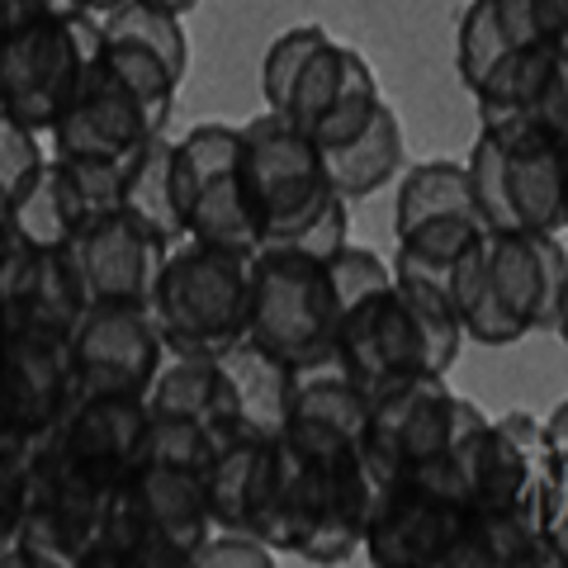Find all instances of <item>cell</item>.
<instances>
[{
  "label": "cell",
  "instance_id": "cell-2",
  "mask_svg": "<svg viewBox=\"0 0 568 568\" xmlns=\"http://www.w3.org/2000/svg\"><path fill=\"white\" fill-rule=\"evenodd\" d=\"M379 488L384 478L365 455L313 465L280 440L256 536L271 549H290L304 564H346L351 555H361V536Z\"/></svg>",
  "mask_w": 568,
  "mask_h": 568
},
{
  "label": "cell",
  "instance_id": "cell-23",
  "mask_svg": "<svg viewBox=\"0 0 568 568\" xmlns=\"http://www.w3.org/2000/svg\"><path fill=\"white\" fill-rule=\"evenodd\" d=\"M403 156H407V142H403V119L394 104H379L375 119L365 123L361 133L342 148H323V166H327V181L332 190L342 194L346 204L355 200H369L375 190H384L394 175L403 171Z\"/></svg>",
  "mask_w": 568,
  "mask_h": 568
},
{
  "label": "cell",
  "instance_id": "cell-33",
  "mask_svg": "<svg viewBox=\"0 0 568 568\" xmlns=\"http://www.w3.org/2000/svg\"><path fill=\"white\" fill-rule=\"evenodd\" d=\"M10 227L33 246H67V237L77 233L67 213V200L58 190V171H52V156L43 162V171L33 175V185L10 204Z\"/></svg>",
  "mask_w": 568,
  "mask_h": 568
},
{
  "label": "cell",
  "instance_id": "cell-31",
  "mask_svg": "<svg viewBox=\"0 0 568 568\" xmlns=\"http://www.w3.org/2000/svg\"><path fill=\"white\" fill-rule=\"evenodd\" d=\"M123 166L129 162H91V156H58L52 152V171H58V190L67 200L71 223H91L100 213L119 209L123 194Z\"/></svg>",
  "mask_w": 568,
  "mask_h": 568
},
{
  "label": "cell",
  "instance_id": "cell-14",
  "mask_svg": "<svg viewBox=\"0 0 568 568\" xmlns=\"http://www.w3.org/2000/svg\"><path fill=\"white\" fill-rule=\"evenodd\" d=\"M91 298L71 265L67 246H33L20 233L0 246V332L71 336Z\"/></svg>",
  "mask_w": 568,
  "mask_h": 568
},
{
  "label": "cell",
  "instance_id": "cell-27",
  "mask_svg": "<svg viewBox=\"0 0 568 568\" xmlns=\"http://www.w3.org/2000/svg\"><path fill=\"white\" fill-rule=\"evenodd\" d=\"M436 219H478L469 204L465 162H446L440 156V162H417L403 171L398 204H394V237L417 223H436Z\"/></svg>",
  "mask_w": 568,
  "mask_h": 568
},
{
  "label": "cell",
  "instance_id": "cell-34",
  "mask_svg": "<svg viewBox=\"0 0 568 568\" xmlns=\"http://www.w3.org/2000/svg\"><path fill=\"white\" fill-rule=\"evenodd\" d=\"M327 39H332V33H327L323 24H294V29H284L271 48H265V58H261V95H265V110L284 114V104H290V91H294L298 71L308 67V58H313V52L323 48Z\"/></svg>",
  "mask_w": 568,
  "mask_h": 568
},
{
  "label": "cell",
  "instance_id": "cell-41",
  "mask_svg": "<svg viewBox=\"0 0 568 568\" xmlns=\"http://www.w3.org/2000/svg\"><path fill=\"white\" fill-rule=\"evenodd\" d=\"M536 29L540 39L568 43V0H536Z\"/></svg>",
  "mask_w": 568,
  "mask_h": 568
},
{
  "label": "cell",
  "instance_id": "cell-7",
  "mask_svg": "<svg viewBox=\"0 0 568 568\" xmlns=\"http://www.w3.org/2000/svg\"><path fill=\"white\" fill-rule=\"evenodd\" d=\"M175 190H181L185 237L252 256L261 246L252 185L237 123H194L175 138Z\"/></svg>",
  "mask_w": 568,
  "mask_h": 568
},
{
  "label": "cell",
  "instance_id": "cell-5",
  "mask_svg": "<svg viewBox=\"0 0 568 568\" xmlns=\"http://www.w3.org/2000/svg\"><path fill=\"white\" fill-rule=\"evenodd\" d=\"M148 313L171 355H219L246 336V256L175 242L156 271Z\"/></svg>",
  "mask_w": 568,
  "mask_h": 568
},
{
  "label": "cell",
  "instance_id": "cell-22",
  "mask_svg": "<svg viewBox=\"0 0 568 568\" xmlns=\"http://www.w3.org/2000/svg\"><path fill=\"white\" fill-rule=\"evenodd\" d=\"M564 555L545 540L530 507H469L455 568H559Z\"/></svg>",
  "mask_w": 568,
  "mask_h": 568
},
{
  "label": "cell",
  "instance_id": "cell-4",
  "mask_svg": "<svg viewBox=\"0 0 568 568\" xmlns=\"http://www.w3.org/2000/svg\"><path fill=\"white\" fill-rule=\"evenodd\" d=\"M336 308L327 261L294 246H256L246 256V342L271 351L290 369L332 365Z\"/></svg>",
  "mask_w": 568,
  "mask_h": 568
},
{
  "label": "cell",
  "instance_id": "cell-15",
  "mask_svg": "<svg viewBox=\"0 0 568 568\" xmlns=\"http://www.w3.org/2000/svg\"><path fill=\"white\" fill-rule=\"evenodd\" d=\"M152 133L156 129L148 123V110L123 85L119 71L104 62V43L85 67L77 95L67 100V110L48 129L58 156H91V162H129Z\"/></svg>",
  "mask_w": 568,
  "mask_h": 568
},
{
  "label": "cell",
  "instance_id": "cell-19",
  "mask_svg": "<svg viewBox=\"0 0 568 568\" xmlns=\"http://www.w3.org/2000/svg\"><path fill=\"white\" fill-rule=\"evenodd\" d=\"M568 71V43L559 39H540V43H521L507 48L493 62V71L474 85V110H478V129L497 133V138H521V133H540L536 129V104L549 91V81Z\"/></svg>",
  "mask_w": 568,
  "mask_h": 568
},
{
  "label": "cell",
  "instance_id": "cell-35",
  "mask_svg": "<svg viewBox=\"0 0 568 568\" xmlns=\"http://www.w3.org/2000/svg\"><path fill=\"white\" fill-rule=\"evenodd\" d=\"M511 43L503 24H497V10L493 0H469L465 14H459V29H455V71L465 81V91H474L478 81L493 71V62L503 58Z\"/></svg>",
  "mask_w": 568,
  "mask_h": 568
},
{
  "label": "cell",
  "instance_id": "cell-43",
  "mask_svg": "<svg viewBox=\"0 0 568 568\" xmlns=\"http://www.w3.org/2000/svg\"><path fill=\"white\" fill-rule=\"evenodd\" d=\"M156 6H166V10H175V14H181V20H185V14H190L194 6H200V0H156Z\"/></svg>",
  "mask_w": 568,
  "mask_h": 568
},
{
  "label": "cell",
  "instance_id": "cell-39",
  "mask_svg": "<svg viewBox=\"0 0 568 568\" xmlns=\"http://www.w3.org/2000/svg\"><path fill=\"white\" fill-rule=\"evenodd\" d=\"M497 10V24H503L507 43L521 48V43H540V29H536V0H493Z\"/></svg>",
  "mask_w": 568,
  "mask_h": 568
},
{
  "label": "cell",
  "instance_id": "cell-8",
  "mask_svg": "<svg viewBox=\"0 0 568 568\" xmlns=\"http://www.w3.org/2000/svg\"><path fill=\"white\" fill-rule=\"evenodd\" d=\"M242 156L261 246H290L336 200L323 166V148L275 110L242 123Z\"/></svg>",
  "mask_w": 568,
  "mask_h": 568
},
{
  "label": "cell",
  "instance_id": "cell-18",
  "mask_svg": "<svg viewBox=\"0 0 568 568\" xmlns=\"http://www.w3.org/2000/svg\"><path fill=\"white\" fill-rule=\"evenodd\" d=\"M365 407L369 398L355 388L336 365L298 369L294 403L284 417L280 440L313 465H336V459L365 455Z\"/></svg>",
  "mask_w": 568,
  "mask_h": 568
},
{
  "label": "cell",
  "instance_id": "cell-36",
  "mask_svg": "<svg viewBox=\"0 0 568 568\" xmlns=\"http://www.w3.org/2000/svg\"><path fill=\"white\" fill-rule=\"evenodd\" d=\"M39 138L43 133L24 129V123L0 119V204H14L33 185V175L43 171L48 152H43Z\"/></svg>",
  "mask_w": 568,
  "mask_h": 568
},
{
  "label": "cell",
  "instance_id": "cell-3",
  "mask_svg": "<svg viewBox=\"0 0 568 568\" xmlns=\"http://www.w3.org/2000/svg\"><path fill=\"white\" fill-rule=\"evenodd\" d=\"M209 530L204 469L138 459L114 484L104 526L81 568H190Z\"/></svg>",
  "mask_w": 568,
  "mask_h": 568
},
{
  "label": "cell",
  "instance_id": "cell-20",
  "mask_svg": "<svg viewBox=\"0 0 568 568\" xmlns=\"http://www.w3.org/2000/svg\"><path fill=\"white\" fill-rule=\"evenodd\" d=\"M219 369H223V394H227V432L275 440L284 432V417H290L298 369L275 361L271 351H261L246 336L219 351Z\"/></svg>",
  "mask_w": 568,
  "mask_h": 568
},
{
  "label": "cell",
  "instance_id": "cell-45",
  "mask_svg": "<svg viewBox=\"0 0 568 568\" xmlns=\"http://www.w3.org/2000/svg\"><path fill=\"white\" fill-rule=\"evenodd\" d=\"M0 119H6V110H0Z\"/></svg>",
  "mask_w": 568,
  "mask_h": 568
},
{
  "label": "cell",
  "instance_id": "cell-26",
  "mask_svg": "<svg viewBox=\"0 0 568 568\" xmlns=\"http://www.w3.org/2000/svg\"><path fill=\"white\" fill-rule=\"evenodd\" d=\"M446 294H450L455 323H459V332H465L469 342H478V346H517L526 336L493 298V284H488V271H484V233H478L465 252L450 261Z\"/></svg>",
  "mask_w": 568,
  "mask_h": 568
},
{
  "label": "cell",
  "instance_id": "cell-11",
  "mask_svg": "<svg viewBox=\"0 0 568 568\" xmlns=\"http://www.w3.org/2000/svg\"><path fill=\"white\" fill-rule=\"evenodd\" d=\"M465 526L469 503H455L413 478H384L361 536V555L375 568H455Z\"/></svg>",
  "mask_w": 568,
  "mask_h": 568
},
{
  "label": "cell",
  "instance_id": "cell-24",
  "mask_svg": "<svg viewBox=\"0 0 568 568\" xmlns=\"http://www.w3.org/2000/svg\"><path fill=\"white\" fill-rule=\"evenodd\" d=\"M119 209L138 219L152 237L166 246L185 242V213H181V190H175V138L152 133L123 166V194Z\"/></svg>",
  "mask_w": 568,
  "mask_h": 568
},
{
  "label": "cell",
  "instance_id": "cell-10",
  "mask_svg": "<svg viewBox=\"0 0 568 568\" xmlns=\"http://www.w3.org/2000/svg\"><path fill=\"white\" fill-rule=\"evenodd\" d=\"M459 394L446 375H407L369 394L365 407V459L379 478H417L450 446Z\"/></svg>",
  "mask_w": 568,
  "mask_h": 568
},
{
  "label": "cell",
  "instance_id": "cell-13",
  "mask_svg": "<svg viewBox=\"0 0 568 568\" xmlns=\"http://www.w3.org/2000/svg\"><path fill=\"white\" fill-rule=\"evenodd\" d=\"M484 271L497 308L526 336L564 332L568 252L559 233H484Z\"/></svg>",
  "mask_w": 568,
  "mask_h": 568
},
{
  "label": "cell",
  "instance_id": "cell-21",
  "mask_svg": "<svg viewBox=\"0 0 568 568\" xmlns=\"http://www.w3.org/2000/svg\"><path fill=\"white\" fill-rule=\"evenodd\" d=\"M503 148H507V219H511L507 233H559L564 237L568 142L545 138V133H521V138H503Z\"/></svg>",
  "mask_w": 568,
  "mask_h": 568
},
{
  "label": "cell",
  "instance_id": "cell-42",
  "mask_svg": "<svg viewBox=\"0 0 568 568\" xmlns=\"http://www.w3.org/2000/svg\"><path fill=\"white\" fill-rule=\"evenodd\" d=\"M67 10H85V14H104L110 6H119V0H62Z\"/></svg>",
  "mask_w": 568,
  "mask_h": 568
},
{
  "label": "cell",
  "instance_id": "cell-30",
  "mask_svg": "<svg viewBox=\"0 0 568 568\" xmlns=\"http://www.w3.org/2000/svg\"><path fill=\"white\" fill-rule=\"evenodd\" d=\"M95 20H100V33H110V39H138L152 52H162L181 77L190 71V39L175 10L156 6V0H119V6L95 14Z\"/></svg>",
  "mask_w": 568,
  "mask_h": 568
},
{
  "label": "cell",
  "instance_id": "cell-38",
  "mask_svg": "<svg viewBox=\"0 0 568 568\" xmlns=\"http://www.w3.org/2000/svg\"><path fill=\"white\" fill-rule=\"evenodd\" d=\"M346 242H351V204L342 200V194H336V200H332L323 213H317V219H313L290 246H294V252H308V256H317V261H327L332 252H342Z\"/></svg>",
  "mask_w": 568,
  "mask_h": 568
},
{
  "label": "cell",
  "instance_id": "cell-44",
  "mask_svg": "<svg viewBox=\"0 0 568 568\" xmlns=\"http://www.w3.org/2000/svg\"><path fill=\"white\" fill-rule=\"evenodd\" d=\"M10 233H14V227H10V204H0V246L10 242Z\"/></svg>",
  "mask_w": 568,
  "mask_h": 568
},
{
  "label": "cell",
  "instance_id": "cell-29",
  "mask_svg": "<svg viewBox=\"0 0 568 568\" xmlns=\"http://www.w3.org/2000/svg\"><path fill=\"white\" fill-rule=\"evenodd\" d=\"M104 62H110L123 85L138 95V104L148 110V123L156 133L171 129V114H175V95H181V71H175L162 52H152L148 43L138 39H110L104 33Z\"/></svg>",
  "mask_w": 568,
  "mask_h": 568
},
{
  "label": "cell",
  "instance_id": "cell-17",
  "mask_svg": "<svg viewBox=\"0 0 568 568\" xmlns=\"http://www.w3.org/2000/svg\"><path fill=\"white\" fill-rule=\"evenodd\" d=\"M77 398L71 351L48 332H0V422L20 436H43Z\"/></svg>",
  "mask_w": 568,
  "mask_h": 568
},
{
  "label": "cell",
  "instance_id": "cell-28",
  "mask_svg": "<svg viewBox=\"0 0 568 568\" xmlns=\"http://www.w3.org/2000/svg\"><path fill=\"white\" fill-rule=\"evenodd\" d=\"M379 104H384V91H379L375 67L361 58V48L342 43V71H336V85L323 104V114L313 119L308 138L317 148H342V142H351L369 119H375Z\"/></svg>",
  "mask_w": 568,
  "mask_h": 568
},
{
  "label": "cell",
  "instance_id": "cell-12",
  "mask_svg": "<svg viewBox=\"0 0 568 568\" xmlns=\"http://www.w3.org/2000/svg\"><path fill=\"white\" fill-rule=\"evenodd\" d=\"M77 394H123L142 398L166 361L148 304H91L67 336Z\"/></svg>",
  "mask_w": 568,
  "mask_h": 568
},
{
  "label": "cell",
  "instance_id": "cell-25",
  "mask_svg": "<svg viewBox=\"0 0 568 568\" xmlns=\"http://www.w3.org/2000/svg\"><path fill=\"white\" fill-rule=\"evenodd\" d=\"M142 403H148L152 417H181L204 426L213 440L233 436L227 432V394H223L219 355H166Z\"/></svg>",
  "mask_w": 568,
  "mask_h": 568
},
{
  "label": "cell",
  "instance_id": "cell-40",
  "mask_svg": "<svg viewBox=\"0 0 568 568\" xmlns=\"http://www.w3.org/2000/svg\"><path fill=\"white\" fill-rule=\"evenodd\" d=\"M43 10H67L62 0H0V39H6L10 29H20L24 20H33V14Z\"/></svg>",
  "mask_w": 568,
  "mask_h": 568
},
{
  "label": "cell",
  "instance_id": "cell-16",
  "mask_svg": "<svg viewBox=\"0 0 568 568\" xmlns=\"http://www.w3.org/2000/svg\"><path fill=\"white\" fill-rule=\"evenodd\" d=\"M166 252L171 246L152 237L123 209L100 213V219L81 223L67 237V256L77 265L81 290L91 304H148Z\"/></svg>",
  "mask_w": 568,
  "mask_h": 568
},
{
  "label": "cell",
  "instance_id": "cell-32",
  "mask_svg": "<svg viewBox=\"0 0 568 568\" xmlns=\"http://www.w3.org/2000/svg\"><path fill=\"white\" fill-rule=\"evenodd\" d=\"M465 185H469V204L484 223V233H507V148L503 138H493L478 129L474 148L465 156Z\"/></svg>",
  "mask_w": 568,
  "mask_h": 568
},
{
  "label": "cell",
  "instance_id": "cell-1",
  "mask_svg": "<svg viewBox=\"0 0 568 568\" xmlns=\"http://www.w3.org/2000/svg\"><path fill=\"white\" fill-rule=\"evenodd\" d=\"M459 346L465 332L455 323L446 284L394 271L379 294L342 313L332 365L369 398L375 388L407 375H450Z\"/></svg>",
  "mask_w": 568,
  "mask_h": 568
},
{
  "label": "cell",
  "instance_id": "cell-37",
  "mask_svg": "<svg viewBox=\"0 0 568 568\" xmlns=\"http://www.w3.org/2000/svg\"><path fill=\"white\" fill-rule=\"evenodd\" d=\"M223 564H233V568H275V549L265 540H256V536H246V530H209V540L194 549L190 568H223Z\"/></svg>",
  "mask_w": 568,
  "mask_h": 568
},
{
  "label": "cell",
  "instance_id": "cell-6",
  "mask_svg": "<svg viewBox=\"0 0 568 568\" xmlns=\"http://www.w3.org/2000/svg\"><path fill=\"white\" fill-rule=\"evenodd\" d=\"M100 20L85 10H43L0 39V110L48 133L100 52Z\"/></svg>",
  "mask_w": 568,
  "mask_h": 568
},
{
  "label": "cell",
  "instance_id": "cell-9",
  "mask_svg": "<svg viewBox=\"0 0 568 568\" xmlns=\"http://www.w3.org/2000/svg\"><path fill=\"white\" fill-rule=\"evenodd\" d=\"M148 436V403L123 394H77L43 436H33V459L81 484L114 488L138 465Z\"/></svg>",
  "mask_w": 568,
  "mask_h": 568
}]
</instances>
